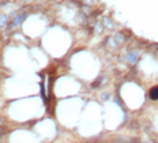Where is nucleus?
Masks as SVG:
<instances>
[{
    "mask_svg": "<svg viewBox=\"0 0 158 143\" xmlns=\"http://www.w3.org/2000/svg\"><path fill=\"white\" fill-rule=\"evenodd\" d=\"M139 57H140L139 49H131L126 55V61H127V64H130V65H135L138 63V60H139Z\"/></svg>",
    "mask_w": 158,
    "mask_h": 143,
    "instance_id": "nucleus-1",
    "label": "nucleus"
},
{
    "mask_svg": "<svg viewBox=\"0 0 158 143\" xmlns=\"http://www.w3.org/2000/svg\"><path fill=\"white\" fill-rule=\"evenodd\" d=\"M27 18V12H22V14H19V15H16L14 16V18L11 19V21L8 22V26H7V29L10 30V29H14L16 27V26H19L22 22L25 21V19Z\"/></svg>",
    "mask_w": 158,
    "mask_h": 143,
    "instance_id": "nucleus-2",
    "label": "nucleus"
},
{
    "mask_svg": "<svg viewBox=\"0 0 158 143\" xmlns=\"http://www.w3.org/2000/svg\"><path fill=\"white\" fill-rule=\"evenodd\" d=\"M147 97H149V99L153 101V102L158 101V85H154L149 89V91H147Z\"/></svg>",
    "mask_w": 158,
    "mask_h": 143,
    "instance_id": "nucleus-3",
    "label": "nucleus"
},
{
    "mask_svg": "<svg viewBox=\"0 0 158 143\" xmlns=\"http://www.w3.org/2000/svg\"><path fill=\"white\" fill-rule=\"evenodd\" d=\"M8 26V19H7V16L6 15H0V29H4V27H7Z\"/></svg>",
    "mask_w": 158,
    "mask_h": 143,
    "instance_id": "nucleus-4",
    "label": "nucleus"
},
{
    "mask_svg": "<svg viewBox=\"0 0 158 143\" xmlns=\"http://www.w3.org/2000/svg\"><path fill=\"white\" fill-rule=\"evenodd\" d=\"M110 98V94L109 93H104V94H101V99H104V101H106V99Z\"/></svg>",
    "mask_w": 158,
    "mask_h": 143,
    "instance_id": "nucleus-5",
    "label": "nucleus"
}]
</instances>
